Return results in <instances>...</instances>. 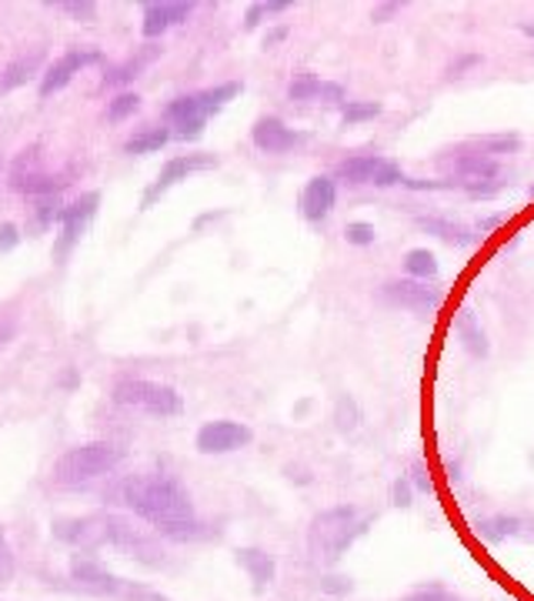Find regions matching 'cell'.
Returning a JSON list of instances; mask_svg holds the SVG:
<instances>
[{"label":"cell","mask_w":534,"mask_h":601,"mask_svg":"<svg viewBox=\"0 0 534 601\" xmlns=\"http://www.w3.org/2000/svg\"><path fill=\"white\" fill-rule=\"evenodd\" d=\"M415 224H418L425 234H431V238H438V241H444V244H451V247H472V241H475L472 228H464V224H457V221H448V218H431V215H425V218H418Z\"/></svg>","instance_id":"obj_22"},{"label":"cell","mask_w":534,"mask_h":601,"mask_svg":"<svg viewBox=\"0 0 534 601\" xmlns=\"http://www.w3.org/2000/svg\"><path fill=\"white\" fill-rule=\"evenodd\" d=\"M18 575V555L11 548V542L0 534V588H8Z\"/></svg>","instance_id":"obj_36"},{"label":"cell","mask_w":534,"mask_h":601,"mask_svg":"<svg viewBox=\"0 0 534 601\" xmlns=\"http://www.w3.org/2000/svg\"><path fill=\"white\" fill-rule=\"evenodd\" d=\"M44 47H34L27 54H18L14 60H8L4 67H0V94H11L18 88H24L31 78H40L44 74Z\"/></svg>","instance_id":"obj_19"},{"label":"cell","mask_w":534,"mask_h":601,"mask_svg":"<svg viewBox=\"0 0 534 601\" xmlns=\"http://www.w3.org/2000/svg\"><path fill=\"white\" fill-rule=\"evenodd\" d=\"M254 441V431L244 421L234 418H214L208 425H200L194 435V448L200 454H228V451H241Z\"/></svg>","instance_id":"obj_12"},{"label":"cell","mask_w":534,"mask_h":601,"mask_svg":"<svg viewBox=\"0 0 534 601\" xmlns=\"http://www.w3.org/2000/svg\"><path fill=\"white\" fill-rule=\"evenodd\" d=\"M378 114H381V104L378 101H348L345 111H341V124L345 127H355V124L374 120Z\"/></svg>","instance_id":"obj_32"},{"label":"cell","mask_w":534,"mask_h":601,"mask_svg":"<svg viewBox=\"0 0 534 601\" xmlns=\"http://www.w3.org/2000/svg\"><path fill=\"white\" fill-rule=\"evenodd\" d=\"M97 205H101V194H97V190H88V194H81V197L74 200V205H67V208H63V215H60V234H57V241H54V257H57L60 264L67 261V254L74 251V244L81 241L88 221L97 215Z\"/></svg>","instance_id":"obj_13"},{"label":"cell","mask_w":534,"mask_h":601,"mask_svg":"<svg viewBox=\"0 0 534 601\" xmlns=\"http://www.w3.org/2000/svg\"><path fill=\"white\" fill-rule=\"evenodd\" d=\"M138 107H141V94H134V91H117V94L107 101V107H104V120H111V124L127 120L130 114H138Z\"/></svg>","instance_id":"obj_29"},{"label":"cell","mask_w":534,"mask_h":601,"mask_svg":"<svg viewBox=\"0 0 534 601\" xmlns=\"http://www.w3.org/2000/svg\"><path fill=\"white\" fill-rule=\"evenodd\" d=\"M394 501H397L400 508H408V505H411V488H408V482H405V478L394 482Z\"/></svg>","instance_id":"obj_45"},{"label":"cell","mask_w":534,"mask_h":601,"mask_svg":"<svg viewBox=\"0 0 534 601\" xmlns=\"http://www.w3.org/2000/svg\"><path fill=\"white\" fill-rule=\"evenodd\" d=\"M368 524H371V515H364L358 505L324 508L307 524V548L317 562L330 565L361 539V534L368 531Z\"/></svg>","instance_id":"obj_2"},{"label":"cell","mask_w":534,"mask_h":601,"mask_svg":"<svg viewBox=\"0 0 534 601\" xmlns=\"http://www.w3.org/2000/svg\"><path fill=\"white\" fill-rule=\"evenodd\" d=\"M501 187H504L501 181H481V184H464V190H467V194H472V197H478V200H481V197H495V194H498Z\"/></svg>","instance_id":"obj_41"},{"label":"cell","mask_w":534,"mask_h":601,"mask_svg":"<svg viewBox=\"0 0 534 601\" xmlns=\"http://www.w3.org/2000/svg\"><path fill=\"white\" fill-rule=\"evenodd\" d=\"M527 194H531V197H534V184H531V187H527Z\"/></svg>","instance_id":"obj_51"},{"label":"cell","mask_w":534,"mask_h":601,"mask_svg":"<svg viewBox=\"0 0 534 601\" xmlns=\"http://www.w3.org/2000/svg\"><path fill=\"white\" fill-rule=\"evenodd\" d=\"M381 158L378 154H351L345 158L338 167H334V181H345V184H371L378 174Z\"/></svg>","instance_id":"obj_25"},{"label":"cell","mask_w":534,"mask_h":601,"mask_svg":"<svg viewBox=\"0 0 534 601\" xmlns=\"http://www.w3.org/2000/svg\"><path fill=\"white\" fill-rule=\"evenodd\" d=\"M338 205V181H334V174H317L304 184L301 190V200H298V208H301V218L304 221H321L330 215V208Z\"/></svg>","instance_id":"obj_18"},{"label":"cell","mask_w":534,"mask_h":601,"mask_svg":"<svg viewBox=\"0 0 534 601\" xmlns=\"http://www.w3.org/2000/svg\"><path fill=\"white\" fill-rule=\"evenodd\" d=\"M321 91H324V81L311 71H301L294 74V81L288 84V97L304 104V101H321Z\"/></svg>","instance_id":"obj_30"},{"label":"cell","mask_w":534,"mask_h":601,"mask_svg":"<svg viewBox=\"0 0 534 601\" xmlns=\"http://www.w3.org/2000/svg\"><path fill=\"white\" fill-rule=\"evenodd\" d=\"M14 334H18L14 321H0V348H4L8 342H14Z\"/></svg>","instance_id":"obj_47"},{"label":"cell","mask_w":534,"mask_h":601,"mask_svg":"<svg viewBox=\"0 0 534 601\" xmlns=\"http://www.w3.org/2000/svg\"><path fill=\"white\" fill-rule=\"evenodd\" d=\"M120 461H124V451L114 441H84V444L67 448L54 461L50 482L57 488H81V485H91V482L111 475Z\"/></svg>","instance_id":"obj_4"},{"label":"cell","mask_w":534,"mask_h":601,"mask_svg":"<svg viewBox=\"0 0 534 601\" xmlns=\"http://www.w3.org/2000/svg\"><path fill=\"white\" fill-rule=\"evenodd\" d=\"M171 138H174V134H171L167 124L141 127V130H134L130 138L124 141V154H154V151H161Z\"/></svg>","instance_id":"obj_24"},{"label":"cell","mask_w":534,"mask_h":601,"mask_svg":"<svg viewBox=\"0 0 534 601\" xmlns=\"http://www.w3.org/2000/svg\"><path fill=\"white\" fill-rule=\"evenodd\" d=\"M190 11H194V4H187V0H154V4H148L141 14L144 41L164 37L174 24H184L190 18Z\"/></svg>","instance_id":"obj_17"},{"label":"cell","mask_w":534,"mask_h":601,"mask_svg":"<svg viewBox=\"0 0 534 601\" xmlns=\"http://www.w3.org/2000/svg\"><path fill=\"white\" fill-rule=\"evenodd\" d=\"M237 565L247 571V578L254 581V588H267L278 575L275 558L267 555L264 548H237Z\"/></svg>","instance_id":"obj_23"},{"label":"cell","mask_w":534,"mask_h":601,"mask_svg":"<svg viewBox=\"0 0 534 601\" xmlns=\"http://www.w3.org/2000/svg\"><path fill=\"white\" fill-rule=\"evenodd\" d=\"M504 224V215H495V218H485V221H478V231H498Z\"/></svg>","instance_id":"obj_48"},{"label":"cell","mask_w":534,"mask_h":601,"mask_svg":"<svg viewBox=\"0 0 534 601\" xmlns=\"http://www.w3.org/2000/svg\"><path fill=\"white\" fill-rule=\"evenodd\" d=\"M408 177H405V171H400V164L397 161H387V158H381V164H378V174H374V187H397V184H405Z\"/></svg>","instance_id":"obj_35"},{"label":"cell","mask_w":534,"mask_h":601,"mask_svg":"<svg viewBox=\"0 0 534 601\" xmlns=\"http://www.w3.org/2000/svg\"><path fill=\"white\" fill-rule=\"evenodd\" d=\"M18 241H21V234H18L14 224H4V228H0V251H11Z\"/></svg>","instance_id":"obj_43"},{"label":"cell","mask_w":534,"mask_h":601,"mask_svg":"<svg viewBox=\"0 0 534 601\" xmlns=\"http://www.w3.org/2000/svg\"><path fill=\"white\" fill-rule=\"evenodd\" d=\"M94 63H104V54H101L97 47H67L60 57H54V60L44 67L40 84H37L40 101H47L50 94L63 91L81 71H88V67H94Z\"/></svg>","instance_id":"obj_7"},{"label":"cell","mask_w":534,"mask_h":601,"mask_svg":"<svg viewBox=\"0 0 534 601\" xmlns=\"http://www.w3.org/2000/svg\"><path fill=\"white\" fill-rule=\"evenodd\" d=\"M251 141L264 154H288L301 145V134L278 114H264L251 124Z\"/></svg>","instance_id":"obj_15"},{"label":"cell","mask_w":534,"mask_h":601,"mask_svg":"<svg viewBox=\"0 0 534 601\" xmlns=\"http://www.w3.org/2000/svg\"><path fill=\"white\" fill-rule=\"evenodd\" d=\"M374 238H378V231H374V224H368V221H351V224L345 228V241L355 244V247H368V244H374Z\"/></svg>","instance_id":"obj_37"},{"label":"cell","mask_w":534,"mask_h":601,"mask_svg":"<svg viewBox=\"0 0 534 601\" xmlns=\"http://www.w3.org/2000/svg\"><path fill=\"white\" fill-rule=\"evenodd\" d=\"M400 267H405V275L415 278V281H431V278H438V257H434L428 247H411L405 257H400Z\"/></svg>","instance_id":"obj_27"},{"label":"cell","mask_w":534,"mask_h":601,"mask_svg":"<svg viewBox=\"0 0 534 601\" xmlns=\"http://www.w3.org/2000/svg\"><path fill=\"white\" fill-rule=\"evenodd\" d=\"M405 187H411V190H451V187H457V181L451 177V181H425V177H408L405 181Z\"/></svg>","instance_id":"obj_40"},{"label":"cell","mask_w":534,"mask_h":601,"mask_svg":"<svg viewBox=\"0 0 534 601\" xmlns=\"http://www.w3.org/2000/svg\"><path fill=\"white\" fill-rule=\"evenodd\" d=\"M241 91H244L241 81H228V84H214V88H200V91L181 94L164 107V120H167V127H171V134L177 141H194V138L205 134V124L221 107H228Z\"/></svg>","instance_id":"obj_3"},{"label":"cell","mask_w":534,"mask_h":601,"mask_svg":"<svg viewBox=\"0 0 534 601\" xmlns=\"http://www.w3.org/2000/svg\"><path fill=\"white\" fill-rule=\"evenodd\" d=\"M411 482H418L421 492H431V482H428V472H425V464H421V461L411 467Z\"/></svg>","instance_id":"obj_46"},{"label":"cell","mask_w":534,"mask_h":601,"mask_svg":"<svg viewBox=\"0 0 534 601\" xmlns=\"http://www.w3.org/2000/svg\"><path fill=\"white\" fill-rule=\"evenodd\" d=\"M291 4H288V0H260V4H251L247 8V14H244V27L247 31H254V27H260L264 24V18L267 14H285Z\"/></svg>","instance_id":"obj_33"},{"label":"cell","mask_w":534,"mask_h":601,"mask_svg":"<svg viewBox=\"0 0 534 601\" xmlns=\"http://www.w3.org/2000/svg\"><path fill=\"white\" fill-rule=\"evenodd\" d=\"M448 167H451V177L454 181H464V184H481V181H495L498 177V161L481 154L475 145H461V148H451L444 154Z\"/></svg>","instance_id":"obj_16"},{"label":"cell","mask_w":534,"mask_h":601,"mask_svg":"<svg viewBox=\"0 0 534 601\" xmlns=\"http://www.w3.org/2000/svg\"><path fill=\"white\" fill-rule=\"evenodd\" d=\"M57 11L71 14L74 21H94L97 18V4H91V0H63V4H57Z\"/></svg>","instance_id":"obj_38"},{"label":"cell","mask_w":534,"mask_h":601,"mask_svg":"<svg viewBox=\"0 0 534 601\" xmlns=\"http://www.w3.org/2000/svg\"><path fill=\"white\" fill-rule=\"evenodd\" d=\"M457 324L464 327V351L472 355V358H488L491 345H488V334H485L478 314H475L472 308H464L461 317H457Z\"/></svg>","instance_id":"obj_26"},{"label":"cell","mask_w":534,"mask_h":601,"mask_svg":"<svg viewBox=\"0 0 534 601\" xmlns=\"http://www.w3.org/2000/svg\"><path fill=\"white\" fill-rule=\"evenodd\" d=\"M531 54H534V50H531Z\"/></svg>","instance_id":"obj_52"},{"label":"cell","mask_w":534,"mask_h":601,"mask_svg":"<svg viewBox=\"0 0 534 601\" xmlns=\"http://www.w3.org/2000/svg\"><path fill=\"white\" fill-rule=\"evenodd\" d=\"M400 601H467V598L454 594V591L444 588V585H421V588H415L411 594H405Z\"/></svg>","instance_id":"obj_34"},{"label":"cell","mask_w":534,"mask_h":601,"mask_svg":"<svg viewBox=\"0 0 534 601\" xmlns=\"http://www.w3.org/2000/svg\"><path fill=\"white\" fill-rule=\"evenodd\" d=\"M107 545L124 552L127 558L141 562V565H164V545H161V534L158 531H148V528H138L130 518L124 515H111L107 511Z\"/></svg>","instance_id":"obj_6"},{"label":"cell","mask_w":534,"mask_h":601,"mask_svg":"<svg viewBox=\"0 0 534 601\" xmlns=\"http://www.w3.org/2000/svg\"><path fill=\"white\" fill-rule=\"evenodd\" d=\"M378 301L397 311H415V314H428L444 301V291L428 285V281H415V278H397V281H384L378 291Z\"/></svg>","instance_id":"obj_9"},{"label":"cell","mask_w":534,"mask_h":601,"mask_svg":"<svg viewBox=\"0 0 534 601\" xmlns=\"http://www.w3.org/2000/svg\"><path fill=\"white\" fill-rule=\"evenodd\" d=\"M54 539L78 548L81 555H91L107 545V515H81V518H57Z\"/></svg>","instance_id":"obj_11"},{"label":"cell","mask_w":534,"mask_h":601,"mask_svg":"<svg viewBox=\"0 0 534 601\" xmlns=\"http://www.w3.org/2000/svg\"><path fill=\"white\" fill-rule=\"evenodd\" d=\"M400 11H405V0H381V4L371 8V21L374 24H384V21H394Z\"/></svg>","instance_id":"obj_39"},{"label":"cell","mask_w":534,"mask_h":601,"mask_svg":"<svg viewBox=\"0 0 534 601\" xmlns=\"http://www.w3.org/2000/svg\"><path fill=\"white\" fill-rule=\"evenodd\" d=\"M67 578L74 581L78 591L94 594V598H111V601H117V591H120V581H124L91 555H74L71 565H67Z\"/></svg>","instance_id":"obj_14"},{"label":"cell","mask_w":534,"mask_h":601,"mask_svg":"<svg viewBox=\"0 0 534 601\" xmlns=\"http://www.w3.org/2000/svg\"><path fill=\"white\" fill-rule=\"evenodd\" d=\"M321 101H327V104H341V101H345V88H341V84H324ZM345 104H348V101H345Z\"/></svg>","instance_id":"obj_44"},{"label":"cell","mask_w":534,"mask_h":601,"mask_svg":"<svg viewBox=\"0 0 534 601\" xmlns=\"http://www.w3.org/2000/svg\"><path fill=\"white\" fill-rule=\"evenodd\" d=\"M521 34H527V37H534V24H524V27H521Z\"/></svg>","instance_id":"obj_50"},{"label":"cell","mask_w":534,"mask_h":601,"mask_svg":"<svg viewBox=\"0 0 534 601\" xmlns=\"http://www.w3.org/2000/svg\"><path fill=\"white\" fill-rule=\"evenodd\" d=\"M158 57H161V47H158V44H148V47H141L138 54H130L127 60L114 63L111 71L101 78V88H104V91H107V88H120V91H124V88H127L134 78H141L144 67H148V63H154Z\"/></svg>","instance_id":"obj_20"},{"label":"cell","mask_w":534,"mask_h":601,"mask_svg":"<svg viewBox=\"0 0 534 601\" xmlns=\"http://www.w3.org/2000/svg\"><path fill=\"white\" fill-rule=\"evenodd\" d=\"M221 164V158L218 154H211V151H190V154H174L171 161H164V167L158 171V181L144 190V197H141V208H151L154 200L167 190V187H174V184H181V181H187L190 174H205V171H214Z\"/></svg>","instance_id":"obj_8"},{"label":"cell","mask_w":534,"mask_h":601,"mask_svg":"<svg viewBox=\"0 0 534 601\" xmlns=\"http://www.w3.org/2000/svg\"><path fill=\"white\" fill-rule=\"evenodd\" d=\"M524 528L527 521L518 515H488L475 521V534L485 545H501L508 539H524Z\"/></svg>","instance_id":"obj_21"},{"label":"cell","mask_w":534,"mask_h":601,"mask_svg":"<svg viewBox=\"0 0 534 601\" xmlns=\"http://www.w3.org/2000/svg\"><path fill=\"white\" fill-rule=\"evenodd\" d=\"M117 601H171L164 591L144 585V581H120V591H117Z\"/></svg>","instance_id":"obj_31"},{"label":"cell","mask_w":534,"mask_h":601,"mask_svg":"<svg viewBox=\"0 0 534 601\" xmlns=\"http://www.w3.org/2000/svg\"><path fill=\"white\" fill-rule=\"evenodd\" d=\"M63 174H50L40 167V148H27L18 154L14 167H11V187L21 190V194H31V197H54L60 187H63Z\"/></svg>","instance_id":"obj_10"},{"label":"cell","mask_w":534,"mask_h":601,"mask_svg":"<svg viewBox=\"0 0 534 601\" xmlns=\"http://www.w3.org/2000/svg\"><path fill=\"white\" fill-rule=\"evenodd\" d=\"M107 501L127 508L134 518L151 524L167 542L205 539V521L197 518L187 488L174 475H130L107 488Z\"/></svg>","instance_id":"obj_1"},{"label":"cell","mask_w":534,"mask_h":601,"mask_svg":"<svg viewBox=\"0 0 534 601\" xmlns=\"http://www.w3.org/2000/svg\"><path fill=\"white\" fill-rule=\"evenodd\" d=\"M524 539H527V542H534V524H531V521H527V528H524Z\"/></svg>","instance_id":"obj_49"},{"label":"cell","mask_w":534,"mask_h":601,"mask_svg":"<svg viewBox=\"0 0 534 601\" xmlns=\"http://www.w3.org/2000/svg\"><path fill=\"white\" fill-rule=\"evenodd\" d=\"M481 57L478 54H461L451 67H448V81H454V78H461V71H467V67H475Z\"/></svg>","instance_id":"obj_42"},{"label":"cell","mask_w":534,"mask_h":601,"mask_svg":"<svg viewBox=\"0 0 534 601\" xmlns=\"http://www.w3.org/2000/svg\"><path fill=\"white\" fill-rule=\"evenodd\" d=\"M481 154H488V158H508V154H518V148H521V134H485V138H475L472 141Z\"/></svg>","instance_id":"obj_28"},{"label":"cell","mask_w":534,"mask_h":601,"mask_svg":"<svg viewBox=\"0 0 534 601\" xmlns=\"http://www.w3.org/2000/svg\"><path fill=\"white\" fill-rule=\"evenodd\" d=\"M111 397L124 408H138L144 415H154V418H174L184 412V397L177 388L171 384H161V381H151V378H117L114 388H111Z\"/></svg>","instance_id":"obj_5"}]
</instances>
